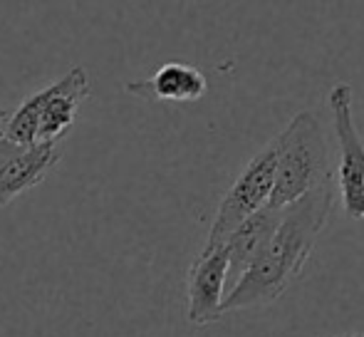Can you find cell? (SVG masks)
<instances>
[{"instance_id": "ba28073f", "label": "cell", "mask_w": 364, "mask_h": 337, "mask_svg": "<svg viewBox=\"0 0 364 337\" xmlns=\"http://www.w3.org/2000/svg\"><path fill=\"white\" fill-rule=\"evenodd\" d=\"M283 216H285V208L265 203L260 211H255L250 218H245V221L230 233L225 248H228V258H230L228 275L233 278V285L238 283L240 275L260 258V253L268 248V243L273 241L280 223H283Z\"/></svg>"}, {"instance_id": "277c9868", "label": "cell", "mask_w": 364, "mask_h": 337, "mask_svg": "<svg viewBox=\"0 0 364 337\" xmlns=\"http://www.w3.org/2000/svg\"><path fill=\"white\" fill-rule=\"evenodd\" d=\"M275 171H278V137L270 144H265L253 159L245 164L233 186L220 198L216 218L208 231L206 246L203 248H220L228 243L230 233L250 218L255 211L270 203L275 186Z\"/></svg>"}, {"instance_id": "9c48e42d", "label": "cell", "mask_w": 364, "mask_h": 337, "mask_svg": "<svg viewBox=\"0 0 364 337\" xmlns=\"http://www.w3.org/2000/svg\"><path fill=\"white\" fill-rule=\"evenodd\" d=\"M208 90L201 70L188 63H166L146 80L127 82L124 92L146 102H198Z\"/></svg>"}, {"instance_id": "6da1fadb", "label": "cell", "mask_w": 364, "mask_h": 337, "mask_svg": "<svg viewBox=\"0 0 364 337\" xmlns=\"http://www.w3.org/2000/svg\"><path fill=\"white\" fill-rule=\"evenodd\" d=\"M332 206H335V188L330 178L290 203L268 248L223 298V313L273 305L302 273L317 236L330 221Z\"/></svg>"}, {"instance_id": "7a4b0ae2", "label": "cell", "mask_w": 364, "mask_h": 337, "mask_svg": "<svg viewBox=\"0 0 364 337\" xmlns=\"http://www.w3.org/2000/svg\"><path fill=\"white\" fill-rule=\"evenodd\" d=\"M330 144L315 112H297L278 134V171L270 206L288 208L330 178Z\"/></svg>"}, {"instance_id": "30bf717a", "label": "cell", "mask_w": 364, "mask_h": 337, "mask_svg": "<svg viewBox=\"0 0 364 337\" xmlns=\"http://www.w3.org/2000/svg\"><path fill=\"white\" fill-rule=\"evenodd\" d=\"M10 114H13V112H8V109H0V139H5V129H8Z\"/></svg>"}, {"instance_id": "3957f363", "label": "cell", "mask_w": 364, "mask_h": 337, "mask_svg": "<svg viewBox=\"0 0 364 337\" xmlns=\"http://www.w3.org/2000/svg\"><path fill=\"white\" fill-rule=\"evenodd\" d=\"M90 95V75L77 65L63 80L28 97L10 114L5 137L15 144H60V139L73 129L77 112Z\"/></svg>"}, {"instance_id": "8992f818", "label": "cell", "mask_w": 364, "mask_h": 337, "mask_svg": "<svg viewBox=\"0 0 364 337\" xmlns=\"http://www.w3.org/2000/svg\"><path fill=\"white\" fill-rule=\"evenodd\" d=\"M60 161L58 144H15L0 139V208L48 178Z\"/></svg>"}, {"instance_id": "5b68a950", "label": "cell", "mask_w": 364, "mask_h": 337, "mask_svg": "<svg viewBox=\"0 0 364 337\" xmlns=\"http://www.w3.org/2000/svg\"><path fill=\"white\" fill-rule=\"evenodd\" d=\"M332 112L337 146H340V193L345 216L350 221L364 218V141L357 132L355 112H352V85L337 82L327 95Z\"/></svg>"}, {"instance_id": "8fae6325", "label": "cell", "mask_w": 364, "mask_h": 337, "mask_svg": "<svg viewBox=\"0 0 364 337\" xmlns=\"http://www.w3.org/2000/svg\"><path fill=\"white\" fill-rule=\"evenodd\" d=\"M340 337H364V333H350V335H340Z\"/></svg>"}, {"instance_id": "52a82bcc", "label": "cell", "mask_w": 364, "mask_h": 337, "mask_svg": "<svg viewBox=\"0 0 364 337\" xmlns=\"http://www.w3.org/2000/svg\"><path fill=\"white\" fill-rule=\"evenodd\" d=\"M228 248H203L188 270V310L191 325L203 328L223 315V285L228 280Z\"/></svg>"}]
</instances>
